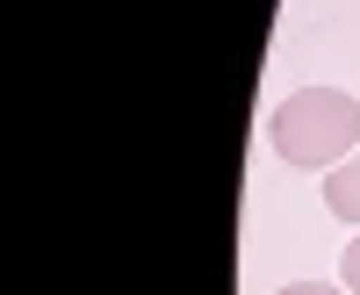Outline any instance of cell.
<instances>
[{
	"label": "cell",
	"mask_w": 360,
	"mask_h": 295,
	"mask_svg": "<svg viewBox=\"0 0 360 295\" xmlns=\"http://www.w3.org/2000/svg\"><path fill=\"white\" fill-rule=\"evenodd\" d=\"M281 295H353V288H332V281H295V288H281Z\"/></svg>",
	"instance_id": "4"
},
{
	"label": "cell",
	"mask_w": 360,
	"mask_h": 295,
	"mask_svg": "<svg viewBox=\"0 0 360 295\" xmlns=\"http://www.w3.org/2000/svg\"><path fill=\"white\" fill-rule=\"evenodd\" d=\"M324 209H332L339 223H360V152L332 173V181H324Z\"/></svg>",
	"instance_id": "2"
},
{
	"label": "cell",
	"mask_w": 360,
	"mask_h": 295,
	"mask_svg": "<svg viewBox=\"0 0 360 295\" xmlns=\"http://www.w3.org/2000/svg\"><path fill=\"white\" fill-rule=\"evenodd\" d=\"M339 281L360 295V238H346V259H339Z\"/></svg>",
	"instance_id": "3"
},
{
	"label": "cell",
	"mask_w": 360,
	"mask_h": 295,
	"mask_svg": "<svg viewBox=\"0 0 360 295\" xmlns=\"http://www.w3.org/2000/svg\"><path fill=\"white\" fill-rule=\"evenodd\" d=\"M274 152L303 173H339L360 152V101L346 86H295V94L266 115Z\"/></svg>",
	"instance_id": "1"
}]
</instances>
